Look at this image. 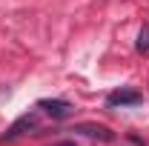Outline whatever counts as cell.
Returning a JSON list of instances; mask_svg holds the SVG:
<instances>
[{"label": "cell", "instance_id": "3957f363", "mask_svg": "<svg viewBox=\"0 0 149 146\" xmlns=\"http://www.w3.org/2000/svg\"><path fill=\"white\" fill-rule=\"evenodd\" d=\"M37 106L46 112V115H52V117H66V115L72 112V103H69V100H57V97H55V100L46 97V100H40Z\"/></svg>", "mask_w": 149, "mask_h": 146}, {"label": "cell", "instance_id": "277c9868", "mask_svg": "<svg viewBox=\"0 0 149 146\" xmlns=\"http://www.w3.org/2000/svg\"><path fill=\"white\" fill-rule=\"evenodd\" d=\"M74 132H80V135H86V138H97V140H112V138H115L112 129L95 126V123H80V126H74Z\"/></svg>", "mask_w": 149, "mask_h": 146}, {"label": "cell", "instance_id": "6da1fadb", "mask_svg": "<svg viewBox=\"0 0 149 146\" xmlns=\"http://www.w3.org/2000/svg\"><path fill=\"white\" fill-rule=\"evenodd\" d=\"M35 126H37V115H35V112H26L23 117H17V120H15L12 126L6 129V135H3L0 140H3V143H6V140H15L17 135H23L26 129H35Z\"/></svg>", "mask_w": 149, "mask_h": 146}, {"label": "cell", "instance_id": "5b68a950", "mask_svg": "<svg viewBox=\"0 0 149 146\" xmlns=\"http://www.w3.org/2000/svg\"><path fill=\"white\" fill-rule=\"evenodd\" d=\"M138 49L141 52H149V26L141 29V35H138Z\"/></svg>", "mask_w": 149, "mask_h": 146}, {"label": "cell", "instance_id": "8992f818", "mask_svg": "<svg viewBox=\"0 0 149 146\" xmlns=\"http://www.w3.org/2000/svg\"><path fill=\"white\" fill-rule=\"evenodd\" d=\"M55 146H74L72 140H60V143H55Z\"/></svg>", "mask_w": 149, "mask_h": 146}, {"label": "cell", "instance_id": "7a4b0ae2", "mask_svg": "<svg viewBox=\"0 0 149 146\" xmlns=\"http://www.w3.org/2000/svg\"><path fill=\"white\" fill-rule=\"evenodd\" d=\"M141 100H143L141 92H135V89H118V92H112L109 97H106L109 106H138Z\"/></svg>", "mask_w": 149, "mask_h": 146}]
</instances>
